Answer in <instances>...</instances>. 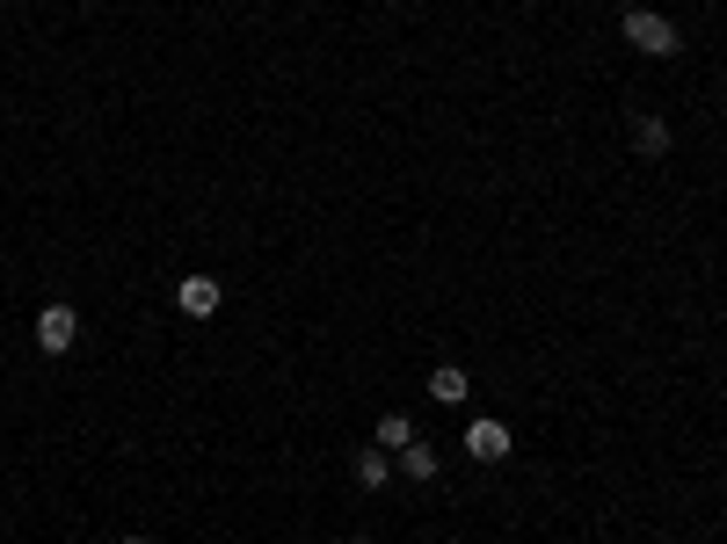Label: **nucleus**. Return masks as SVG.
Instances as JSON below:
<instances>
[{"label":"nucleus","instance_id":"obj_1","mask_svg":"<svg viewBox=\"0 0 727 544\" xmlns=\"http://www.w3.org/2000/svg\"><path fill=\"white\" fill-rule=\"evenodd\" d=\"M626 44L648 51V59H669V51H684V44H677V23H669V15H654V8H626Z\"/></svg>","mask_w":727,"mask_h":544},{"label":"nucleus","instance_id":"obj_2","mask_svg":"<svg viewBox=\"0 0 727 544\" xmlns=\"http://www.w3.org/2000/svg\"><path fill=\"white\" fill-rule=\"evenodd\" d=\"M73 334H80V320H73V306H44L37 312V349L44 355H66Z\"/></svg>","mask_w":727,"mask_h":544},{"label":"nucleus","instance_id":"obj_3","mask_svg":"<svg viewBox=\"0 0 727 544\" xmlns=\"http://www.w3.org/2000/svg\"><path fill=\"white\" fill-rule=\"evenodd\" d=\"M175 306L190 312V320H212V312L226 306V290H218V276H182V284H175Z\"/></svg>","mask_w":727,"mask_h":544},{"label":"nucleus","instance_id":"obj_4","mask_svg":"<svg viewBox=\"0 0 727 544\" xmlns=\"http://www.w3.org/2000/svg\"><path fill=\"white\" fill-rule=\"evenodd\" d=\"M465 450H473L481 465H502L509 457V428L495 422V414H481V422H465Z\"/></svg>","mask_w":727,"mask_h":544},{"label":"nucleus","instance_id":"obj_5","mask_svg":"<svg viewBox=\"0 0 727 544\" xmlns=\"http://www.w3.org/2000/svg\"><path fill=\"white\" fill-rule=\"evenodd\" d=\"M430 400L436 406H459L465 400V371H459V363H436V371H430Z\"/></svg>","mask_w":727,"mask_h":544},{"label":"nucleus","instance_id":"obj_6","mask_svg":"<svg viewBox=\"0 0 727 544\" xmlns=\"http://www.w3.org/2000/svg\"><path fill=\"white\" fill-rule=\"evenodd\" d=\"M408 443H414L408 414H379V450H408Z\"/></svg>","mask_w":727,"mask_h":544},{"label":"nucleus","instance_id":"obj_7","mask_svg":"<svg viewBox=\"0 0 727 544\" xmlns=\"http://www.w3.org/2000/svg\"><path fill=\"white\" fill-rule=\"evenodd\" d=\"M633 145H640V153H669V124L640 117V124H633Z\"/></svg>","mask_w":727,"mask_h":544},{"label":"nucleus","instance_id":"obj_8","mask_svg":"<svg viewBox=\"0 0 727 544\" xmlns=\"http://www.w3.org/2000/svg\"><path fill=\"white\" fill-rule=\"evenodd\" d=\"M400 472H408V479H436V450L430 443H408V450H400Z\"/></svg>","mask_w":727,"mask_h":544},{"label":"nucleus","instance_id":"obj_9","mask_svg":"<svg viewBox=\"0 0 727 544\" xmlns=\"http://www.w3.org/2000/svg\"><path fill=\"white\" fill-rule=\"evenodd\" d=\"M349 472H357V487H386V457H379V450H357Z\"/></svg>","mask_w":727,"mask_h":544},{"label":"nucleus","instance_id":"obj_10","mask_svg":"<svg viewBox=\"0 0 727 544\" xmlns=\"http://www.w3.org/2000/svg\"><path fill=\"white\" fill-rule=\"evenodd\" d=\"M124 544H153V537H124Z\"/></svg>","mask_w":727,"mask_h":544},{"label":"nucleus","instance_id":"obj_11","mask_svg":"<svg viewBox=\"0 0 727 544\" xmlns=\"http://www.w3.org/2000/svg\"><path fill=\"white\" fill-rule=\"evenodd\" d=\"M349 544H371V537H349Z\"/></svg>","mask_w":727,"mask_h":544}]
</instances>
